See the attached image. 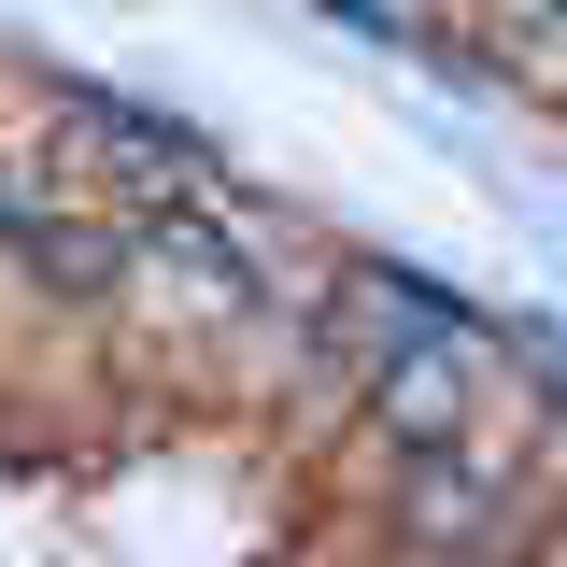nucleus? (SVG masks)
<instances>
[{
	"instance_id": "nucleus-1",
	"label": "nucleus",
	"mask_w": 567,
	"mask_h": 567,
	"mask_svg": "<svg viewBox=\"0 0 567 567\" xmlns=\"http://www.w3.org/2000/svg\"><path fill=\"white\" fill-rule=\"evenodd\" d=\"M0 270L58 284V298H128V213L100 185H71L58 156L0 142Z\"/></svg>"
}]
</instances>
